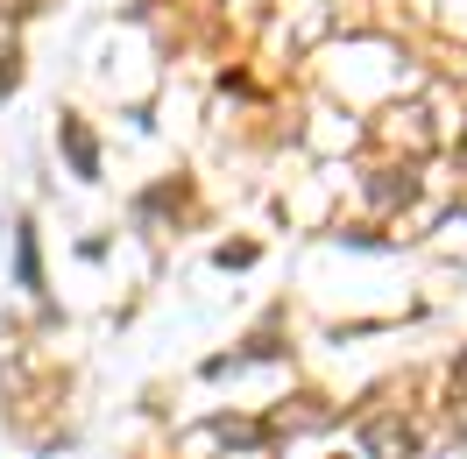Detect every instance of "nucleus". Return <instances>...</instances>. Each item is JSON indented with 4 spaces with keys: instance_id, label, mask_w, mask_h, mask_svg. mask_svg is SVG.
Masks as SVG:
<instances>
[{
    "instance_id": "f257e3e1",
    "label": "nucleus",
    "mask_w": 467,
    "mask_h": 459,
    "mask_svg": "<svg viewBox=\"0 0 467 459\" xmlns=\"http://www.w3.org/2000/svg\"><path fill=\"white\" fill-rule=\"evenodd\" d=\"M64 149H71V163H79V177H99V149H93V135H86L79 120H64Z\"/></svg>"
},
{
    "instance_id": "f03ea898",
    "label": "nucleus",
    "mask_w": 467,
    "mask_h": 459,
    "mask_svg": "<svg viewBox=\"0 0 467 459\" xmlns=\"http://www.w3.org/2000/svg\"><path fill=\"white\" fill-rule=\"evenodd\" d=\"M14 269H21L29 290H43V262H36V234H29V226H21V241H14Z\"/></svg>"
}]
</instances>
